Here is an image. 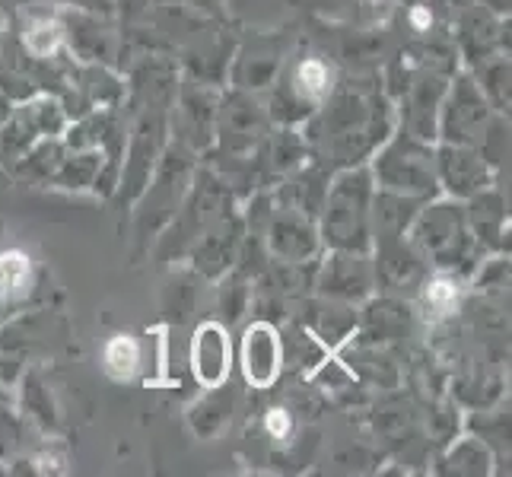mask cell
Returning <instances> with one entry per match:
<instances>
[{
    "instance_id": "obj_1",
    "label": "cell",
    "mask_w": 512,
    "mask_h": 477,
    "mask_svg": "<svg viewBox=\"0 0 512 477\" xmlns=\"http://www.w3.org/2000/svg\"><path fill=\"white\" fill-rule=\"evenodd\" d=\"M280 366V347L268 325H258L245 334V376L255 385H268L277 376Z\"/></svg>"
},
{
    "instance_id": "obj_2",
    "label": "cell",
    "mask_w": 512,
    "mask_h": 477,
    "mask_svg": "<svg viewBox=\"0 0 512 477\" xmlns=\"http://www.w3.org/2000/svg\"><path fill=\"white\" fill-rule=\"evenodd\" d=\"M229 366V344L217 325H204L194 338V373L201 382L217 385Z\"/></svg>"
},
{
    "instance_id": "obj_3",
    "label": "cell",
    "mask_w": 512,
    "mask_h": 477,
    "mask_svg": "<svg viewBox=\"0 0 512 477\" xmlns=\"http://www.w3.org/2000/svg\"><path fill=\"white\" fill-rule=\"evenodd\" d=\"M137 363H140V353H137V344L131 338H112L105 344V369H109V376L115 379H131L137 373Z\"/></svg>"
},
{
    "instance_id": "obj_4",
    "label": "cell",
    "mask_w": 512,
    "mask_h": 477,
    "mask_svg": "<svg viewBox=\"0 0 512 477\" xmlns=\"http://www.w3.org/2000/svg\"><path fill=\"white\" fill-rule=\"evenodd\" d=\"M29 284V258L20 252H7L0 258V293L20 296Z\"/></svg>"
},
{
    "instance_id": "obj_5",
    "label": "cell",
    "mask_w": 512,
    "mask_h": 477,
    "mask_svg": "<svg viewBox=\"0 0 512 477\" xmlns=\"http://www.w3.org/2000/svg\"><path fill=\"white\" fill-rule=\"evenodd\" d=\"M58 42H61V26H58V23L42 20V23H35V26L26 32V45L35 51V55H48V51H55V48H58Z\"/></svg>"
},
{
    "instance_id": "obj_6",
    "label": "cell",
    "mask_w": 512,
    "mask_h": 477,
    "mask_svg": "<svg viewBox=\"0 0 512 477\" xmlns=\"http://www.w3.org/2000/svg\"><path fill=\"white\" fill-rule=\"evenodd\" d=\"M299 80H303V90L312 96H322L328 90V67L322 61H306L299 67Z\"/></svg>"
},
{
    "instance_id": "obj_7",
    "label": "cell",
    "mask_w": 512,
    "mask_h": 477,
    "mask_svg": "<svg viewBox=\"0 0 512 477\" xmlns=\"http://www.w3.org/2000/svg\"><path fill=\"white\" fill-rule=\"evenodd\" d=\"M427 299H430V306H436V309H449L455 299H458V290H455V284H446V280H439V284H433L430 290H427Z\"/></svg>"
},
{
    "instance_id": "obj_8",
    "label": "cell",
    "mask_w": 512,
    "mask_h": 477,
    "mask_svg": "<svg viewBox=\"0 0 512 477\" xmlns=\"http://www.w3.org/2000/svg\"><path fill=\"white\" fill-rule=\"evenodd\" d=\"M268 430L274 436H287L290 433V417H287V411H271L268 414Z\"/></svg>"
},
{
    "instance_id": "obj_9",
    "label": "cell",
    "mask_w": 512,
    "mask_h": 477,
    "mask_svg": "<svg viewBox=\"0 0 512 477\" xmlns=\"http://www.w3.org/2000/svg\"><path fill=\"white\" fill-rule=\"evenodd\" d=\"M414 23H417V26H427V23H430L427 10H414Z\"/></svg>"
}]
</instances>
